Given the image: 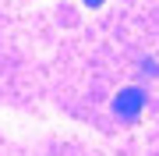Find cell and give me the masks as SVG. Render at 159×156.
<instances>
[{
	"mask_svg": "<svg viewBox=\"0 0 159 156\" xmlns=\"http://www.w3.org/2000/svg\"><path fill=\"white\" fill-rule=\"evenodd\" d=\"M142 106H145V92L142 89H120L117 99H113V114L117 117H124V121H134L138 114H142Z\"/></svg>",
	"mask_w": 159,
	"mask_h": 156,
	"instance_id": "cell-1",
	"label": "cell"
},
{
	"mask_svg": "<svg viewBox=\"0 0 159 156\" xmlns=\"http://www.w3.org/2000/svg\"><path fill=\"white\" fill-rule=\"evenodd\" d=\"M85 4H89V7H99V4H106V0H85Z\"/></svg>",
	"mask_w": 159,
	"mask_h": 156,
	"instance_id": "cell-2",
	"label": "cell"
}]
</instances>
